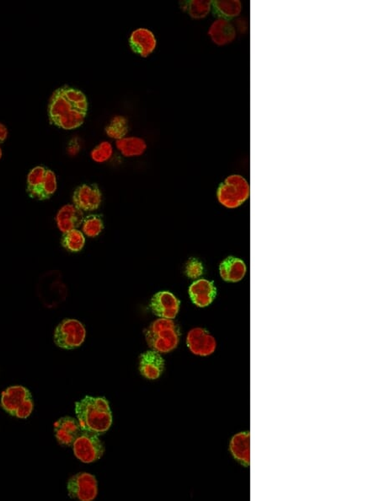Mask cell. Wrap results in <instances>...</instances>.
Returning <instances> with one entry per match:
<instances>
[{
    "label": "cell",
    "mask_w": 379,
    "mask_h": 501,
    "mask_svg": "<svg viewBox=\"0 0 379 501\" xmlns=\"http://www.w3.org/2000/svg\"><path fill=\"white\" fill-rule=\"evenodd\" d=\"M208 35L215 44L224 46L235 39L236 28L229 20L219 18L211 25Z\"/></svg>",
    "instance_id": "cell-17"
},
{
    "label": "cell",
    "mask_w": 379,
    "mask_h": 501,
    "mask_svg": "<svg viewBox=\"0 0 379 501\" xmlns=\"http://www.w3.org/2000/svg\"><path fill=\"white\" fill-rule=\"evenodd\" d=\"M165 361L160 354L151 350L141 354L139 360V372L147 379L156 380L163 373Z\"/></svg>",
    "instance_id": "cell-14"
},
{
    "label": "cell",
    "mask_w": 379,
    "mask_h": 501,
    "mask_svg": "<svg viewBox=\"0 0 379 501\" xmlns=\"http://www.w3.org/2000/svg\"><path fill=\"white\" fill-rule=\"evenodd\" d=\"M212 2L207 0H192V1L185 2L183 5V9L187 10L190 17L196 20H200L207 17L211 12L212 9Z\"/></svg>",
    "instance_id": "cell-23"
},
{
    "label": "cell",
    "mask_w": 379,
    "mask_h": 501,
    "mask_svg": "<svg viewBox=\"0 0 379 501\" xmlns=\"http://www.w3.org/2000/svg\"><path fill=\"white\" fill-rule=\"evenodd\" d=\"M62 244L71 252H80L83 249L85 244L83 233L77 229L68 231V233L64 234Z\"/></svg>",
    "instance_id": "cell-25"
},
{
    "label": "cell",
    "mask_w": 379,
    "mask_h": 501,
    "mask_svg": "<svg viewBox=\"0 0 379 501\" xmlns=\"http://www.w3.org/2000/svg\"><path fill=\"white\" fill-rule=\"evenodd\" d=\"M72 446L75 457L84 464H91L99 460L105 452L103 443L100 441L98 435L86 430L81 431Z\"/></svg>",
    "instance_id": "cell-7"
},
{
    "label": "cell",
    "mask_w": 379,
    "mask_h": 501,
    "mask_svg": "<svg viewBox=\"0 0 379 501\" xmlns=\"http://www.w3.org/2000/svg\"><path fill=\"white\" fill-rule=\"evenodd\" d=\"M103 228V221L99 215H89V217L84 219L82 230L87 237H98L102 233Z\"/></svg>",
    "instance_id": "cell-26"
},
{
    "label": "cell",
    "mask_w": 379,
    "mask_h": 501,
    "mask_svg": "<svg viewBox=\"0 0 379 501\" xmlns=\"http://www.w3.org/2000/svg\"><path fill=\"white\" fill-rule=\"evenodd\" d=\"M131 49L138 55L147 57L152 55L157 47L156 35L147 28H138L131 33L129 38Z\"/></svg>",
    "instance_id": "cell-12"
},
{
    "label": "cell",
    "mask_w": 379,
    "mask_h": 501,
    "mask_svg": "<svg viewBox=\"0 0 379 501\" xmlns=\"http://www.w3.org/2000/svg\"><path fill=\"white\" fill-rule=\"evenodd\" d=\"M189 295L196 306L206 307L214 302L216 295V289L212 281L198 280L190 286Z\"/></svg>",
    "instance_id": "cell-13"
},
{
    "label": "cell",
    "mask_w": 379,
    "mask_h": 501,
    "mask_svg": "<svg viewBox=\"0 0 379 501\" xmlns=\"http://www.w3.org/2000/svg\"><path fill=\"white\" fill-rule=\"evenodd\" d=\"M150 308L157 317L172 320L179 312L180 300L169 291L158 292L151 300Z\"/></svg>",
    "instance_id": "cell-10"
},
{
    "label": "cell",
    "mask_w": 379,
    "mask_h": 501,
    "mask_svg": "<svg viewBox=\"0 0 379 501\" xmlns=\"http://www.w3.org/2000/svg\"><path fill=\"white\" fill-rule=\"evenodd\" d=\"M1 406L15 417L27 419L33 411L32 394L24 387H10L2 393Z\"/></svg>",
    "instance_id": "cell-5"
},
{
    "label": "cell",
    "mask_w": 379,
    "mask_h": 501,
    "mask_svg": "<svg viewBox=\"0 0 379 501\" xmlns=\"http://www.w3.org/2000/svg\"><path fill=\"white\" fill-rule=\"evenodd\" d=\"M113 156V147L111 143L104 141L92 150V160L98 163H104L109 161Z\"/></svg>",
    "instance_id": "cell-27"
},
{
    "label": "cell",
    "mask_w": 379,
    "mask_h": 501,
    "mask_svg": "<svg viewBox=\"0 0 379 501\" xmlns=\"http://www.w3.org/2000/svg\"><path fill=\"white\" fill-rule=\"evenodd\" d=\"M187 345L192 354L199 356H211L216 348L214 337L202 327H196L190 331Z\"/></svg>",
    "instance_id": "cell-9"
},
{
    "label": "cell",
    "mask_w": 379,
    "mask_h": 501,
    "mask_svg": "<svg viewBox=\"0 0 379 501\" xmlns=\"http://www.w3.org/2000/svg\"><path fill=\"white\" fill-rule=\"evenodd\" d=\"M57 177L51 170L46 169L44 183L42 185L41 190L38 200H46L51 198L57 190Z\"/></svg>",
    "instance_id": "cell-28"
},
{
    "label": "cell",
    "mask_w": 379,
    "mask_h": 501,
    "mask_svg": "<svg viewBox=\"0 0 379 501\" xmlns=\"http://www.w3.org/2000/svg\"><path fill=\"white\" fill-rule=\"evenodd\" d=\"M68 495L72 499L91 501L98 494V480L92 474L80 473L68 482Z\"/></svg>",
    "instance_id": "cell-8"
},
{
    "label": "cell",
    "mask_w": 379,
    "mask_h": 501,
    "mask_svg": "<svg viewBox=\"0 0 379 501\" xmlns=\"http://www.w3.org/2000/svg\"><path fill=\"white\" fill-rule=\"evenodd\" d=\"M75 413L83 430L99 435L106 433L111 426V410L105 399L85 397L76 403Z\"/></svg>",
    "instance_id": "cell-2"
},
{
    "label": "cell",
    "mask_w": 379,
    "mask_h": 501,
    "mask_svg": "<svg viewBox=\"0 0 379 501\" xmlns=\"http://www.w3.org/2000/svg\"><path fill=\"white\" fill-rule=\"evenodd\" d=\"M220 275L228 282H239L246 273V266L239 258L230 257L222 262L219 267Z\"/></svg>",
    "instance_id": "cell-18"
},
{
    "label": "cell",
    "mask_w": 379,
    "mask_h": 501,
    "mask_svg": "<svg viewBox=\"0 0 379 501\" xmlns=\"http://www.w3.org/2000/svg\"><path fill=\"white\" fill-rule=\"evenodd\" d=\"M106 133L113 140H121L129 133V121L123 116H115L107 127Z\"/></svg>",
    "instance_id": "cell-24"
},
{
    "label": "cell",
    "mask_w": 379,
    "mask_h": 501,
    "mask_svg": "<svg viewBox=\"0 0 379 501\" xmlns=\"http://www.w3.org/2000/svg\"><path fill=\"white\" fill-rule=\"evenodd\" d=\"M46 168L37 167L30 172L27 176V192L30 198L39 199L42 185L44 183Z\"/></svg>",
    "instance_id": "cell-22"
},
{
    "label": "cell",
    "mask_w": 379,
    "mask_h": 501,
    "mask_svg": "<svg viewBox=\"0 0 379 501\" xmlns=\"http://www.w3.org/2000/svg\"><path fill=\"white\" fill-rule=\"evenodd\" d=\"M212 9L219 18L233 19L241 13L242 3L239 0H218L212 2Z\"/></svg>",
    "instance_id": "cell-21"
},
{
    "label": "cell",
    "mask_w": 379,
    "mask_h": 501,
    "mask_svg": "<svg viewBox=\"0 0 379 501\" xmlns=\"http://www.w3.org/2000/svg\"><path fill=\"white\" fill-rule=\"evenodd\" d=\"M8 136V130L5 125L0 122V144L5 141Z\"/></svg>",
    "instance_id": "cell-30"
},
{
    "label": "cell",
    "mask_w": 379,
    "mask_h": 501,
    "mask_svg": "<svg viewBox=\"0 0 379 501\" xmlns=\"http://www.w3.org/2000/svg\"><path fill=\"white\" fill-rule=\"evenodd\" d=\"M117 148L125 157H137L144 155L147 149L145 140L139 137H124L117 141Z\"/></svg>",
    "instance_id": "cell-20"
},
{
    "label": "cell",
    "mask_w": 379,
    "mask_h": 501,
    "mask_svg": "<svg viewBox=\"0 0 379 501\" xmlns=\"http://www.w3.org/2000/svg\"><path fill=\"white\" fill-rule=\"evenodd\" d=\"M102 194L98 185L84 184L75 191L73 202L80 210L94 211L102 203Z\"/></svg>",
    "instance_id": "cell-11"
},
{
    "label": "cell",
    "mask_w": 379,
    "mask_h": 501,
    "mask_svg": "<svg viewBox=\"0 0 379 501\" xmlns=\"http://www.w3.org/2000/svg\"><path fill=\"white\" fill-rule=\"evenodd\" d=\"M2 157V149L0 148V159H1Z\"/></svg>",
    "instance_id": "cell-31"
},
{
    "label": "cell",
    "mask_w": 379,
    "mask_h": 501,
    "mask_svg": "<svg viewBox=\"0 0 379 501\" xmlns=\"http://www.w3.org/2000/svg\"><path fill=\"white\" fill-rule=\"evenodd\" d=\"M84 214L75 206L68 204L59 211L57 215V225L64 234L75 230L81 226L84 221Z\"/></svg>",
    "instance_id": "cell-16"
},
{
    "label": "cell",
    "mask_w": 379,
    "mask_h": 501,
    "mask_svg": "<svg viewBox=\"0 0 379 501\" xmlns=\"http://www.w3.org/2000/svg\"><path fill=\"white\" fill-rule=\"evenodd\" d=\"M185 272L189 278L193 280L199 278L203 273V264L195 258H192L187 262Z\"/></svg>",
    "instance_id": "cell-29"
},
{
    "label": "cell",
    "mask_w": 379,
    "mask_h": 501,
    "mask_svg": "<svg viewBox=\"0 0 379 501\" xmlns=\"http://www.w3.org/2000/svg\"><path fill=\"white\" fill-rule=\"evenodd\" d=\"M145 338L154 352L169 353L179 344L180 329L172 320L160 318L151 323L146 330Z\"/></svg>",
    "instance_id": "cell-3"
},
{
    "label": "cell",
    "mask_w": 379,
    "mask_h": 501,
    "mask_svg": "<svg viewBox=\"0 0 379 501\" xmlns=\"http://www.w3.org/2000/svg\"><path fill=\"white\" fill-rule=\"evenodd\" d=\"M87 111L86 96L76 89H57L50 100V120L60 129L72 130L79 128L84 122Z\"/></svg>",
    "instance_id": "cell-1"
},
{
    "label": "cell",
    "mask_w": 379,
    "mask_h": 501,
    "mask_svg": "<svg viewBox=\"0 0 379 501\" xmlns=\"http://www.w3.org/2000/svg\"><path fill=\"white\" fill-rule=\"evenodd\" d=\"M86 337L84 325L76 319H65L57 327L54 342L62 349H73L81 346Z\"/></svg>",
    "instance_id": "cell-6"
},
{
    "label": "cell",
    "mask_w": 379,
    "mask_h": 501,
    "mask_svg": "<svg viewBox=\"0 0 379 501\" xmlns=\"http://www.w3.org/2000/svg\"><path fill=\"white\" fill-rule=\"evenodd\" d=\"M230 452L236 460L241 464L249 465L250 462V434L241 432L235 435L230 442Z\"/></svg>",
    "instance_id": "cell-19"
},
{
    "label": "cell",
    "mask_w": 379,
    "mask_h": 501,
    "mask_svg": "<svg viewBox=\"0 0 379 501\" xmlns=\"http://www.w3.org/2000/svg\"><path fill=\"white\" fill-rule=\"evenodd\" d=\"M78 420L71 417H64L54 425V432L59 444L72 446L82 431Z\"/></svg>",
    "instance_id": "cell-15"
},
{
    "label": "cell",
    "mask_w": 379,
    "mask_h": 501,
    "mask_svg": "<svg viewBox=\"0 0 379 501\" xmlns=\"http://www.w3.org/2000/svg\"><path fill=\"white\" fill-rule=\"evenodd\" d=\"M250 197V185L245 177L239 175L228 176L218 190L220 203L228 209L241 206Z\"/></svg>",
    "instance_id": "cell-4"
}]
</instances>
